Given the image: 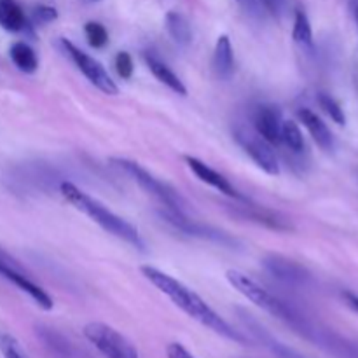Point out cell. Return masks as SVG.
<instances>
[{"label":"cell","mask_w":358,"mask_h":358,"mask_svg":"<svg viewBox=\"0 0 358 358\" xmlns=\"http://www.w3.org/2000/svg\"><path fill=\"white\" fill-rule=\"evenodd\" d=\"M0 352H2L3 358H28L24 355L23 348L20 346V343L9 334L0 336Z\"/></svg>","instance_id":"cell-28"},{"label":"cell","mask_w":358,"mask_h":358,"mask_svg":"<svg viewBox=\"0 0 358 358\" xmlns=\"http://www.w3.org/2000/svg\"><path fill=\"white\" fill-rule=\"evenodd\" d=\"M236 140L238 143L241 145V149L247 152V156L261 168L264 173L273 175H280V163H278V157H276L275 150H273L271 143L266 142L262 136H254L250 133H245L240 131L236 133Z\"/></svg>","instance_id":"cell-12"},{"label":"cell","mask_w":358,"mask_h":358,"mask_svg":"<svg viewBox=\"0 0 358 358\" xmlns=\"http://www.w3.org/2000/svg\"><path fill=\"white\" fill-rule=\"evenodd\" d=\"M240 3H243V6H254L255 0H238Z\"/></svg>","instance_id":"cell-33"},{"label":"cell","mask_w":358,"mask_h":358,"mask_svg":"<svg viewBox=\"0 0 358 358\" xmlns=\"http://www.w3.org/2000/svg\"><path fill=\"white\" fill-rule=\"evenodd\" d=\"M84 34H86L87 44L94 49H101L108 44V31L98 21H87L84 24Z\"/></svg>","instance_id":"cell-25"},{"label":"cell","mask_w":358,"mask_h":358,"mask_svg":"<svg viewBox=\"0 0 358 358\" xmlns=\"http://www.w3.org/2000/svg\"><path fill=\"white\" fill-rule=\"evenodd\" d=\"M140 271L145 276L147 282L152 283L161 294H164L175 306L180 308V310L184 311L187 317H191L192 320H196L198 324H201L203 327L210 329V331L215 332L220 338L227 339V341L238 343V345H247L248 339L245 338L241 332H238L229 322L224 320L212 306H208L206 301H203L201 297H199L194 290L189 289L187 285L178 282L177 278L170 276L168 273L154 268V266H142Z\"/></svg>","instance_id":"cell-1"},{"label":"cell","mask_w":358,"mask_h":358,"mask_svg":"<svg viewBox=\"0 0 358 358\" xmlns=\"http://www.w3.org/2000/svg\"><path fill=\"white\" fill-rule=\"evenodd\" d=\"M317 101H318V105H320L322 110H324L325 114L332 119V121L338 122L339 126L346 124V115L336 98H332L331 94H327V93H320L317 96Z\"/></svg>","instance_id":"cell-26"},{"label":"cell","mask_w":358,"mask_h":358,"mask_svg":"<svg viewBox=\"0 0 358 358\" xmlns=\"http://www.w3.org/2000/svg\"><path fill=\"white\" fill-rule=\"evenodd\" d=\"M84 336L105 358H140L136 346L110 325L91 322L84 327Z\"/></svg>","instance_id":"cell-5"},{"label":"cell","mask_w":358,"mask_h":358,"mask_svg":"<svg viewBox=\"0 0 358 358\" xmlns=\"http://www.w3.org/2000/svg\"><path fill=\"white\" fill-rule=\"evenodd\" d=\"M114 66H115V72L119 73V77L124 80L131 79L133 72H135V65H133V58L128 51H119L115 55L114 59Z\"/></svg>","instance_id":"cell-27"},{"label":"cell","mask_w":358,"mask_h":358,"mask_svg":"<svg viewBox=\"0 0 358 358\" xmlns=\"http://www.w3.org/2000/svg\"><path fill=\"white\" fill-rule=\"evenodd\" d=\"M0 276L6 278L7 282L13 283L14 287H17L21 292L27 294V296L44 311H51L52 306H55L52 297L49 296L41 285H37L14 259H10L9 255L3 254V252H0Z\"/></svg>","instance_id":"cell-8"},{"label":"cell","mask_w":358,"mask_h":358,"mask_svg":"<svg viewBox=\"0 0 358 358\" xmlns=\"http://www.w3.org/2000/svg\"><path fill=\"white\" fill-rule=\"evenodd\" d=\"M159 215L164 222H168L171 227L180 231V233L189 234V236L217 241V243L220 245H236V240H233L227 233L215 229V227L212 226H205V224L201 222H196V220H191L187 217V213H175V212H170V210L163 208L159 212Z\"/></svg>","instance_id":"cell-10"},{"label":"cell","mask_w":358,"mask_h":358,"mask_svg":"<svg viewBox=\"0 0 358 358\" xmlns=\"http://www.w3.org/2000/svg\"><path fill=\"white\" fill-rule=\"evenodd\" d=\"M59 192H62L63 198H65L73 208L90 217V219L93 220L94 224H98L105 233L119 238V240H122L124 243L135 247L136 250L145 252V243H143L138 229H136L133 224H129L128 220L119 217L117 213L108 210L103 203H100L98 199H94L93 196L84 192L83 189H79L76 184H72V182H62Z\"/></svg>","instance_id":"cell-2"},{"label":"cell","mask_w":358,"mask_h":358,"mask_svg":"<svg viewBox=\"0 0 358 358\" xmlns=\"http://www.w3.org/2000/svg\"><path fill=\"white\" fill-rule=\"evenodd\" d=\"M297 117H299V121L303 122L304 128L308 129L311 138L315 140V143L320 149L332 150V147H334V136H332L329 126L318 117V114H315L311 108H299L297 110Z\"/></svg>","instance_id":"cell-16"},{"label":"cell","mask_w":358,"mask_h":358,"mask_svg":"<svg viewBox=\"0 0 358 358\" xmlns=\"http://www.w3.org/2000/svg\"><path fill=\"white\" fill-rule=\"evenodd\" d=\"M343 297H345V301L348 303V306L358 313V296H355V294H352V292H345L343 294Z\"/></svg>","instance_id":"cell-32"},{"label":"cell","mask_w":358,"mask_h":358,"mask_svg":"<svg viewBox=\"0 0 358 358\" xmlns=\"http://www.w3.org/2000/svg\"><path fill=\"white\" fill-rule=\"evenodd\" d=\"M261 2L276 17L283 13V7H285V0H261Z\"/></svg>","instance_id":"cell-31"},{"label":"cell","mask_w":358,"mask_h":358,"mask_svg":"<svg viewBox=\"0 0 358 358\" xmlns=\"http://www.w3.org/2000/svg\"><path fill=\"white\" fill-rule=\"evenodd\" d=\"M58 17V10L51 6H38L34 9V20L35 23L44 24V23H51Z\"/></svg>","instance_id":"cell-29"},{"label":"cell","mask_w":358,"mask_h":358,"mask_svg":"<svg viewBox=\"0 0 358 358\" xmlns=\"http://www.w3.org/2000/svg\"><path fill=\"white\" fill-rule=\"evenodd\" d=\"M238 313H240L241 322H243L245 327L250 331V334L254 336V338L257 339V341L261 343L266 350H269V352H271L276 358H308V357H304L303 353L297 352V350L290 348V346L283 345L282 341H278V339H276L275 336L268 331V329L262 327V325L259 324V322L255 320L252 315L245 313L243 310H240Z\"/></svg>","instance_id":"cell-14"},{"label":"cell","mask_w":358,"mask_h":358,"mask_svg":"<svg viewBox=\"0 0 358 358\" xmlns=\"http://www.w3.org/2000/svg\"><path fill=\"white\" fill-rule=\"evenodd\" d=\"M164 27H166L168 35L173 38L175 44L187 48L192 42V28L187 17L177 10H170L164 17Z\"/></svg>","instance_id":"cell-21"},{"label":"cell","mask_w":358,"mask_h":358,"mask_svg":"<svg viewBox=\"0 0 358 358\" xmlns=\"http://www.w3.org/2000/svg\"><path fill=\"white\" fill-rule=\"evenodd\" d=\"M166 357L168 358H196L184 345H180V343H170V345L166 346Z\"/></svg>","instance_id":"cell-30"},{"label":"cell","mask_w":358,"mask_h":358,"mask_svg":"<svg viewBox=\"0 0 358 358\" xmlns=\"http://www.w3.org/2000/svg\"><path fill=\"white\" fill-rule=\"evenodd\" d=\"M226 278L229 282V285L233 287L234 290L241 294L243 297H247L252 304H255L261 310L268 311L273 317L280 318L282 322H285L289 327L294 329V325L299 322V318L303 315L299 311H296L294 308H290L289 304L280 301L278 297L273 296L269 290H266L261 283L255 282L254 278H250L245 273L238 271V269H227Z\"/></svg>","instance_id":"cell-3"},{"label":"cell","mask_w":358,"mask_h":358,"mask_svg":"<svg viewBox=\"0 0 358 358\" xmlns=\"http://www.w3.org/2000/svg\"><path fill=\"white\" fill-rule=\"evenodd\" d=\"M9 55L13 63L16 65L17 70L24 73H35L38 69V58H37V52L34 51L31 45H28L27 42L23 41H17L10 45L9 49Z\"/></svg>","instance_id":"cell-22"},{"label":"cell","mask_w":358,"mask_h":358,"mask_svg":"<svg viewBox=\"0 0 358 358\" xmlns=\"http://www.w3.org/2000/svg\"><path fill=\"white\" fill-rule=\"evenodd\" d=\"M145 63L147 66H149L150 72H152V76L156 77L161 84H164L168 90L180 94V96H185V94H187V87H185V84L182 83L180 77H178L177 73L166 65V63H163L154 55H145Z\"/></svg>","instance_id":"cell-19"},{"label":"cell","mask_w":358,"mask_h":358,"mask_svg":"<svg viewBox=\"0 0 358 358\" xmlns=\"http://www.w3.org/2000/svg\"><path fill=\"white\" fill-rule=\"evenodd\" d=\"M185 163H187L189 170H191L192 173H194L196 177L203 182V184L217 189V191L222 192V194H226L227 198L234 199V201H245V199H247L240 191H238L236 187H234L233 184H231L229 180H227L226 177H224L222 173H219L217 170H213L212 166H208L206 163H203V161L198 159V157L185 156Z\"/></svg>","instance_id":"cell-13"},{"label":"cell","mask_w":358,"mask_h":358,"mask_svg":"<svg viewBox=\"0 0 358 358\" xmlns=\"http://www.w3.org/2000/svg\"><path fill=\"white\" fill-rule=\"evenodd\" d=\"M62 45L66 51V55H69L70 58H72V62L76 63L77 69L83 72V76L86 77L96 90L108 94V96H115V94L119 93L117 84L112 80V77L108 76V72L103 69V65H101L98 59H94L93 56L84 52L83 49H79L73 42L66 41V38H62Z\"/></svg>","instance_id":"cell-7"},{"label":"cell","mask_w":358,"mask_h":358,"mask_svg":"<svg viewBox=\"0 0 358 358\" xmlns=\"http://www.w3.org/2000/svg\"><path fill=\"white\" fill-rule=\"evenodd\" d=\"M292 38L303 48H311L313 45V30H311V23L308 14L303 9L296 10V17H294V28H292Z\"/></svg>","instance_id":"cell-24"},{"label":"cell","mask_w":358,"mask_h":358,"mask_svg":"<svg viewBox=\"0 0 358 358\" xmlns=\"http://www.w3.org/2000/svg\"><path fill=\"white\" fill-rule=\"evenodd\" d=\"M227 210L234 217H238V219L250 220V222L268 227V229L276 231V233H290V231H294L292 222L287 217H283L282 213L266 208V206L254 205V203L247 201V199L234 203L233 206L227 205Z\"/></svg>","instance_id":"cell-9"},{"label":"cell","mask_w":358,"mask_h":358,"mask_svg":"<svg viewBox=\"0 0 358 358\" xmlns=\"http://www.w3.org/2000/svg\"><path fill=\"white\" fill-rule=\"evenodd\" d=\"M110 163L114 164L115 168H119L121 171H124V173L128 175L135 184H138L140 189H143L147 194L156 198L163 208L175 213H187V205H185L184 198H182L170 184L154 177V175L150 173L149 170H145L142 164L135 163V161L131 159H126V157H112Z\"/></svg>","instance_id":"cell-4"},{"label":"cell","mask_w":358,"mask_h":358,"mask_svg":"<svg viewBox=\"0 0 358 358\" xmlns=\"http://www.w3.org/2000/svg\"><path fill=\"white\" fill-rule=\"evenodd\" d=\"M282 114L273 105H261L254 112V128L271 145L282 143Z\"/></svg>","instance_id":"cell-15"},{"label":"cell","mask_w":358,"mask_h":358,"mask_svg":"<svg viewBox=\"0 0 358 358\" xmlns=\"http://www.w3.org/2000/svg\"><path fill=\"white\" fill-rule=\"evenodd\" d=\"M294 331L299 332L301 336L308 339V341L315 343L318 348L327 352L329 355L334 358H358V341L357 339L345 338V336L338 334V332L331 331L327 327L313 324L308 320L306 317L301 320Z\"/></svg>","instance_id":"cell-6"},{"label":"cell","mask_w":358,"mask_h":358,"mask_svg":"<svg viewBox=\"0 0 358 358\" xmlns=\"http://www.w3.org/2000/svg\"><path fill=\"white\" fill-rule=\"evenodd\" d=\"M282 143L292 152L301 154L306 149V142H304V135L301 131L299 124L294 121H283L282 122Z\"/></svg>","instance_id":"cell-23"},{"label":"cell","mask_w":358,"mask_h":358,"mask_svg":"<svg viewBox=\"0 0 358 358\" xmlns=\"http://www.w3.org/2000/svg\"><path fill=\"white\" fill-rule=\"evenodd\" d=\"M355 21H357V30H358V7L355 9Z\"/></svg>","instance_id":"cell-34"},{"label":"cell","mask_w":358,"mask_h":358,"mask_svg":"<svg viewBox=\"0 0 358 358\" xmlns=\"http://www.w3.org/2000/svg\"><path fill=\"white\" fill-rule=\"evenodd\" d=\"M35 332H37V338L41 339L45 352L51 355V358H77V352L73 350V346L59 332L44 327V325H38Z\"/></svg>","instance_id":"cell-17"},{"label":"cell","mask_w":358,"mask_h":358,"mask_svg":"<svg viewBox=\"0 0 358 358\" xmlns=\"http://www.w3.org/2000/svg\"><path fill=\"white\" fill-rule=\"evenodd\" d=\"M213 70L220 79H231L234 72V51L231 38L227 35H220L213 49Z\"/></svg>","instance_id":"cell-18"},{"label":"cell","mask_w":358,"mask_h":358,"mask_svg":"<svg viewBox=\"0 0 358 358\" xmlns=\"http://www.w3.org/2000/svg\"><path fill=\"white\" fill-rule=\"evenodd\" d=\"M266 271L278 282L292 287H303L311 282V275L303 264L280 254H269L262 259Z\"/></svg>","instance_id":"cell-11"},{"label":"cell","mask_w":358,"mask_h":358,"mask_svg":"<svg viewBox=\"0 0 358 358\" xmlns=\"http://www.w3.org/2000/svg\"><path fill=\"white\" fill-rule=\"evenodd\" d=\"M0 28L14 34L30 30L27 16L16 0H0Z\"/></svg>","instance_id":"cell-20"}]
</instances>
